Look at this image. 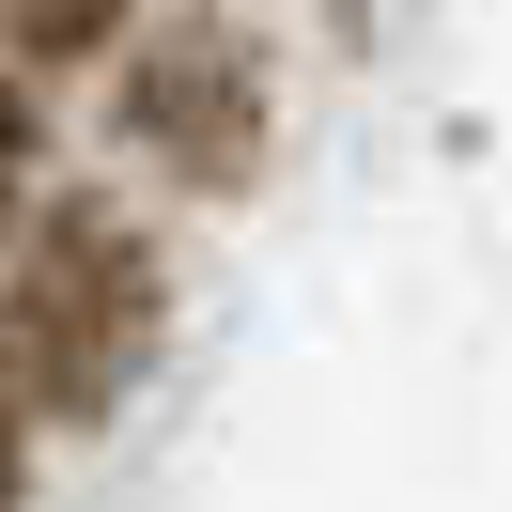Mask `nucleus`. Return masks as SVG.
<instances>
[{
  "mask_svg": "<svg viewBox=\"0 0 512 512\" xmlns=\"http://www.w3.org/2000/svg\"><path fill=\"white\" fill-rule=\"evenodd\" d=\"M187 264H171L156 202L125 187H47L32 218L0 233V388L32 435H94L140 404V373L171 357Z\"/></svg>",
  "mask_w": 512,
  "mask_h": 512,
  "instance_id": "1",
  "label": "nucleus"
},
{
  "mask_svg": "<svg viewBox=\"0 0 512 512\" xmlns=\"http://www.w3.org/2000/svg\"><path fill=\"white\" fill-rule=\"evenodd\" d=\"M94 78H109V140H125L156 187H187V202H249L264 187V156H280V78H264V32L233 0H156Z\"/></svg>",
  "mask_w": 512,
  "mask_h": 512,
  "instance_id": "2",
  "label": "nucleus"
},
{
  "mask_svg": "<svg viewBox=\"0 0 512 512\" xmlns=\"http://www.w3.org/2000/svg\"><path fill=\"white\" fill-rule=\"evenodd\" d=\"M140 16H156V0H0V63L47 94V78H94Z\"/></svg>",
  "mask_w": 512,
  "mask_h": 512,
  "instance_id": "3",
  "label": "nucleus"
},
{
  "mask_svg": "<svg viewBox=\"0 0 512 512\" xmlns=\"http://www.w3.org/2000/svg\"><path fill=\"white\" fill-rule=\"evenodd\" d=\"M32 202H47V94L0 63V233L32 218Z\"/></svg>",
  "mask_w": 512,
  "mask_h": 512,
  "instance_id": "4",
  "label": "nucleus"
},
{
  "mask_svg": "<svg viewBox=\"0 0 512 512\" xmlns=\"http://www.w3.org/2000/svg\"><path fill=\"white\" fill-rule=\"evenodd\" d=\"M32 497V419H16V388H0V512Z\"/></svg>",
  "mask_w": 512,
  "mask_h": 512,
  "instance_id": "5",
  "label": "nucleus"
}]
</instances>
